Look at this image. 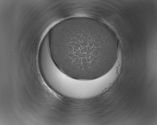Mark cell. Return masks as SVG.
Returning <instances> with one entry per match:
<instances>
[{"instance_id":"6da1fadb","label":"cell","mask_w":157,"mask_h":125,"mask_svg":"<svg viewBox=\"0 0 157 125\" xmlns=\"http://www.w3.org/2000/svg\"><path fill=\"white\" fill-rule=\"evenodd\" d=\"M101 24L88 17H72L53 27L48 34L52 59L63 72L74 78L90 80L109 72L118 60L115 35L102 31Z\"/></svg>"}]
</instances>
